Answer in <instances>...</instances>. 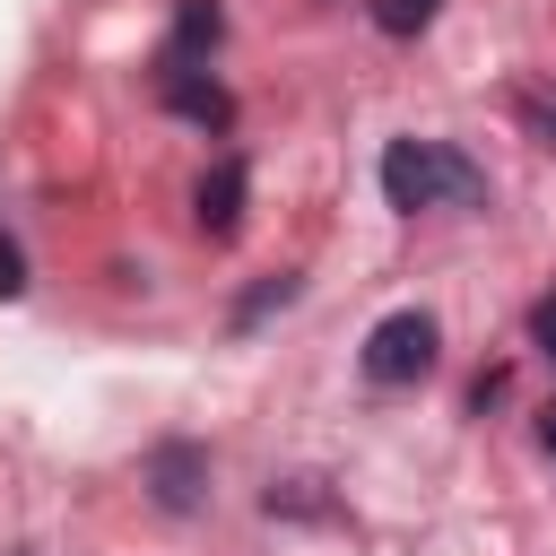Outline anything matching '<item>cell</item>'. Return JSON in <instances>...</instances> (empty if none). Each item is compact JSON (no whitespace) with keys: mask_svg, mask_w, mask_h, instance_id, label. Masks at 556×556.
Wrapping results in <instances>:
<instances>
[{"mask_svg":"<svg viewBox=\"0 0 556 556\" xmlns=\"http://www.w3.org/2000/svg\"><path fill=\"white\" fill-rule=\"evenodd\" d=\"M148 495L165 513H200L208 504V452L200 443H156L148 452Z\"/></svg>","mask_w":556,"mask_h":556,"instance_id":"3","label":"cell"},{"mask_svg":"<svg viewBox=\"0 0 556 556\" xmlns=\"http://www.w3.org/2000/svg\"><path fill=\"white\" fill-rule=\"evenodd\" d=\"M9 295H26V261H17V243L0 235V304H9Z\"/></svg>","mask_w":556,"mask_h":556,"instance_id":"9","label":"cell"},{"mask_svg":"<svg viewBox=\"0 0 556 556\" xmlns=\"http://www.w3.org/2000/svg\"><path fill=\"white\" fill-rule=\"evenodd\" d=\"M521 122H530V130L556 148V96H521Z\"/></svg>","mask_w":556,"mask_h":556,"instance_id":"10","label":"cell"},{"mask_svg":"<svg viewBox=\"0 0 556 556\" xmlns=\"http://www.w3.org/2000/svg\"><path fill=\"white\" fill-rule=\"evenodd\" d=\"M156 96H165V113H182V122H200V130H226V122H235V96H226L217 78H200V70H165Z\"/></svg>","mask_w":556,"mask_h":556,"instance_id":"5","label":"cell"},{"mask_svg":"<svg viewBox=\"0 0 556 556\" xmlns=\"http://www.w3.org/2000/svg\"><path fill=\"white\" fill-rule=\"evenodd\" d=\"M539 443H547V452H556V408H539Z\"/></svg>","mask_w":556,"mask_h":556,"instance_id":"12","label":"cell"},{"mask_svg":"<svg viewBox=\"0 0 556 556\" xmlns=\"http://www.w3.org/2000/svg\"><path fill=\"white\" fill-rule=\"evenodd\" d=\"M217 35H226L217 0H182V9H174V35H165V52H156V78H165V70H200V61L217 52Z\"/></svg>","mask_w":556,"mask_h":556,"instance_id":"4","label":"cell"},{"mask_svg":"<svg viewBox=\"0 0 556 556\" xmlns=\"http://www.w3.org/2000/svg\"><path fill=\"white\" fill-rule=\"evenodd\" d=\"M382 200L391 208H434V200H460V208H478L486 200V174L460 156V148H443V139H391L382 148Z\"/></svg>","mask_w":556,"mask_h":556,"instance_id":"1","label":"cell"},{"mask_svg":"<svg viewBox=\"0 0 556 556\" xmlns=\"http://www.w3.org/2000/svg\"><path fill=\"white\" fill-rule=\"evenodd\" d=\"M287 295H295V278H269V287H252V295H243V313H235V321H261V313H269V304H287Z\"/></svg>","mask_w":556,"mask_h":556,"instance_id":"8","label":"cell"},{"mask_svg":"<svg viewBox=\"0 0 556 556\" xmlns=\"http://www.w3.org/2000/svg\"><path fill=\"white\" fill-rule=\"evenodd\" d=\"M434 9H443V0H374V26H382V35H426Z\"/></svg>","mask_w":556,"mask_h":556,"instance_id":"7","label":"cell"},{"mask_svg":"<svg viewBox=\"0 0 556 556\" xmlns=\"http://www.w3.org/2000/svg\"><path fill=\"white\" fill-rule=\"evenodd\" d=\"M434 348H443L434 313H382L365 330V382H426L434 374Z\"/></svg>","mask_w":556,"mask_h":556,"instance_id":"2","label":"cell"},{"mask_svg":"<svg viewBox=\"0 0 556 556\" xmlns=\"http://www.w3.org/2000/svg\"><path fill=\"white\" fill-rule=\"evenodd\" d=\"M191 217H200V235H235V226H243V156H217V165L200 174Z\"/></svg>","mask_w":556,"mask_h":556,"instance_id":"6","label":"cell"},{"mask_svg":"<svg viewBox=\"0 0 556 556\" xmlns=\"http://www.w3.org/2000/svg\"><path fill=\"white\" fill-rule=\"evenodd\" d=\"M530 339L556 356V295H539V304H530Z\"/></svg>","mask_w":556,"mask_h":556,"instance_id":"11","label":"cell"}]
</instances>
